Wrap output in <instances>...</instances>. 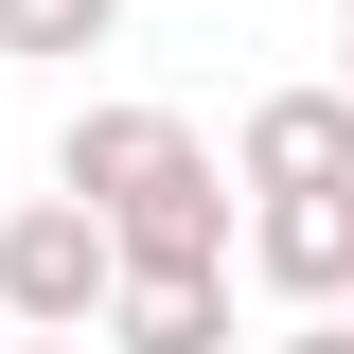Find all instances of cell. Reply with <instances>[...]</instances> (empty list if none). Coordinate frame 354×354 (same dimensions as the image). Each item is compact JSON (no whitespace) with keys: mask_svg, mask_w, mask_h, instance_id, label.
<instances>
[{"mask_svg":"<svg viewBox=\"0 0 354 354\" xmlns=\"http://www.w3.org/2000/svg\"><path fill=\"white\" fill-rule=\"evenodd\" d=\"M53 177L124 230V266H230V195H248V177L177 124V106H71Z\"/></svg>","mask_w":354,"mask_h":354,"instance_id":"1","label":"cell"},{"mask_svg":"<svg viewBox=\"0 0 354 354\" xmlns=\"http://www.w3.org/2000/svg\"><path fill=\"white\" fill-rule=\"evenodd\" d=\"M106 283H124V230L88 213L71 177L0 213V319H36V337H88V319H106Z\"/></svg>","mask_w":354,"mask_h":354,"instance_id":"2","label":"cell"},{"mask_svg":"<svg viewBox=\"0 0 354 354\" xmlns=\"http://www.w3.org/2000/svg\"><path fill=\"white\" fill-rule=\"evenodd\" d=\"M248 283L283 319L354 301V177H301V195H248Z\"/></svg>","mask_w":354,"mask_h":354,"instance_id":"3","label":"cell"},{"mask_svg":"<svg viewBox=\"0 0 354 354\" xmlns=\"http://www.w3.org/2000/svg\"><path fill=\"white\" fill-rule=\"evenodd\" d=\"M230 177H248V195H301V177H354V71H337V88H266L248 124H230Z\"/></svg>","mask_w":354,"mask_h":354,"instance_id":"4","label":"cell"},{"mask_svg":"<svg viewBox=\"0 0 354 354\" xmlns=\"http://www.w3.org/2000/svg\"><path fill=\"white\" fill-rule=\"evenodd\" d=\"M106 337L124 354H230V266H124L106 283Z\"/></svg>","mask_w":354,"mask_h":354,"instance_id":"5","label":"cell"},{"mask_svg":"<svg viewBox=\"0 0 354 354\" xmlns=\"http://www.w3.org/2000/svg\"><path fill=\"white\" fill-rule=\"evenodd\" d=\"M124 0H0V53H106Z\"/></svg>","mask_w":354,"mask_h":354,"instance_id":"6","label":"cell"},{"mask_svg":"<svg viewBox=\"0 0 354 354\" xmlns=\"http://www.w3.org/2000/svg\"><path fill=\"white\" fill-rule=\"evenodd\" d=\"M266 354H354V319H337V301H319V319H301V337H266Z\"/></svg>","mask_w":354,"mask_h":354,"instance_id":"7","label":"cell"},{"mask_svg":"<svg viewBox=\"0 0 354 354\" xmlns=\"http://www.w3.org/2000/svg\"><path fill=\"white\" fill-rule=\"evenodd\" d=\"M0 354H88V337H36V319H18V337H0Z\"/></svg>","mask_w":354,"mask_h":354,"instance_id":"8","label":"cell"},{"mask_svg":"<svg viewBox=\"0 0 354 354\" xmlns=\"http://www.w3.org/2000/svg\"><path fill=\"white\" fill-rule=\"evenodd\" d=\"M337 36H354V0H337Z\"/></svg>","mask_w":354,"mask_h":354,"instance_id":"9","label":"cell"}]
</instances>
